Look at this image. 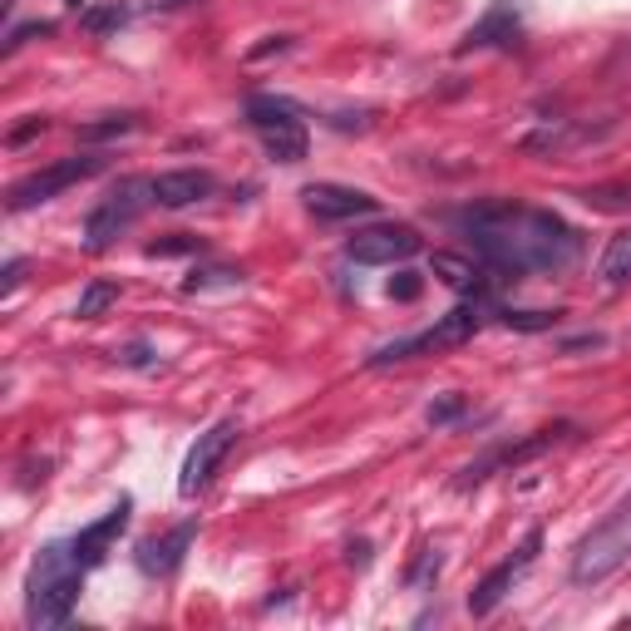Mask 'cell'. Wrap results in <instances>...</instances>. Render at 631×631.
Wrapping results in <instances>:
<instances>
[{
    "mask_svg": "<svg viewBox=\"0 0 631 631\" xmlns=\"http://www.w3.org/2000/svg\"><path fill=\"white\" fill-rule=\"evenodd\" d=\"M479 257L499 282H519L528 272H568L582 257V233L548 208L523 203H484L464 217Z\"/></svg>",
    "mask_w": 631,
    "mask_h": 631,
    "instance_id": "6da1fadb",
    "label": "cell"
},
{
    "mask_svg": "<svg viewBox=\"0 0 631 631\" xmlns=\"http://www.w3.org/2000/svg\"><path fill=\"white\" fill-rule=\"evenodd\" d=\"M79 588H85V568L75 562L70 543H50L30 568V592H26V622L50 631L65 627L79 602Z\"/></svg>",
    "mask_w": 631,
    "mask_h": 631,
    "instance_id": "7a4b0ae2",
    "label": "cell"
},
{
    "mask_svg": "<svg viewBox=\"0 0 631 631\" xmlns=\"http://www.w3.org/2000/svg\"><path fill=\"white\" fill-rule=\"evenodd\" d=\"M627 562H631V493L578 543V553H572V582L578 588H597V582L617 578Z\"/></svg>",
    "mask_w": 631,
    "mask_h": 631,
    "instance_id": "3957f363",
    "label": "cell"
},
{
    "mask_svg": "<svg viewBox=\"0 0 631 631\" xmlns=\"http://www.w3.org/2000/svg\"><path fill=\"white\" fill-rule=\"evenodd\" d=\"M247 124L257 129L262 148H267L277 164H302L306 148H312L302 114H296V105H286V99L252 95V99H247Z\"/></svg>",
    "mask_w": 631,
    "mask_h": 631,
    "instance_id": "277c9868",
    "label": "cell"
},
{
    "mask_svg": "<svg viewBox=\"0 0 631 631\" xmlns=\"http://www.w3.org/2000/svg\"><path fill=\"white\" fill-rule=\"evenodd\" d=\"M479 326H484V306L464 302V306H454V312H444L430 331H420V336L381 346L365 365H395V361H410V355H424V351H454V346H464V341H474Z\"/></svg>",
    "mask_w": 631,
    "mask_h": 631,
    "instance_id": "5b68a950",
    "label": "cell"
},
{
    "mask_svg": "<svg viewBox=\"0 0 631 631\" xmlns=\"http://www.w3.org/2000/svg\"><path fill=\"white\" fill-rule=\"evenodd\" d=\"M148 203H154V183L148 178H124L119 188H114L109 198L85 217V247L89 252H109L134 223H139V213L148 208Z\"/></svg>",
    "mask_w": 631,
    "mask_h": 631,
    "instance_id": "8992f818",
    "label": "cell"
},
{
    "mask_svg": "<svg viewBox=\"0 0 631 631\" xmlns=\"http://www.w3.org/2000/svg\"><path fill=\"white\" fill-rule=\"evenodd\" d=\"M99 168H105V158L99 154H75V158H60V164L40 168V174L20 178L16 188H10V213H26V208H40V203L60 198L65 188H75V183L95 178Z\"/></svg>",
    "mask_w": 631,
    "mask_h": 631,
    "instance_id": "52a82bcc",
    "label": "cell"
},
{
    "mask_svg": "<svg viewBox=\"0 0 631 631\" xmlns=\"http://www.w3.org/2000/svg\"><path fill=\"white\" fill-rule=\"evenodd\" d=\"M237 434H243V424H237V420H217L213 430L198 434V444H193L188 459H183V469H178V493H183V499H198V493L213 484L217 464H223L227 450L237 444Z\"/></svg>",
    "mask_w": 631,
    "mask_h": 631,
    "instance_id": "ba28073f",
    "label": "cell"
},
{
    "mask_svg": "<svg viewBox=\"0 0 631 631\" xmlns=\"http://www.w3.org/2000/svg\"><path fill=\"white\" fill-rule=\"evenodd\" d=\"M424 243L415 227L405 223H381V227H365V233H355L346 243V257L361 262V267H395V262L415 257Z\"/></svg>",
    "mask_w": 631,
    "mask_h": 631,
    "instance_id": "9c48e42d",
    "label": "cell"
},
{
    "mask_svg": "<svg viewBox=\"0 0 631 631\" xmlns=\"http://www.w3.org/2000/svg\"><path fill=\"white\" fill-rule=\"evenodd\" d=\"M562 434H572V424H553V430H538L533 440H523V444H503V450H493V454L479 459V464H469L464 474H459V484H454V489H464V493H469V489L484 484L489 474H499V469H523L528 459H538V454L553 450Z\"/></svg>",
    "mask_w": 631,
    "mask_h": 631,
    "instance_id": "30bf717a",
    "label": "cell"
},
{
    "mask_svg": "<svg viewBox=\"0 0 631 631\" xmlns=\"http://www.w3.org/2000/svg\"><path fill=\"white\" fill-rule=\"evenodd\" d=\"M538 548H543V533H538V528H533V533H528V538H523V548H519V553H513V558H503V562H499V568H493V572H489V578H484V582H479V588H474V592H469V612H474V617H489V612H493V607H499V602H503V597H509V592H513V582H519V578H523V572H528V568H533V558H538Z\"/></svg>",
    "mask_w": 631,
    "mask_h": 631,
    "instance_id": "8fae6325",
    "label": "cell"
},
{
    "mask_svg": "<svg viewBox=\"0 0 631 631\" xmlns=\"http://www.w3.org/2000/svg\"><path fill=\"white\" fill-rule=\"evenodd\" d=\"M306 213H316L321 223H351V217H371L381 203L361 188H346V183H306L302 188Z\"/></svg>",
    "mask_w": 631,
    "mask_h": 631,
    "instance_id": "7c38bea8",
    "label": "cell"
},
{
    "mask_svg": "<svg viewBox=\"0 0 631 631\" xmlns=\"http://www.w3.org/2000/svg\"><path fill=\"white\" fill-rule=\"evenodd\" d=\"M129 513H134V503H129V499H119V503H114V509H109L99 523H89L85 533H75V538H70V548H75V562H79V568L89 572V568H99V562H105L109 543L124 533V528H129Z\"/></svg>",
    "mask_w": 631,
    "mask_h": 631,
    "instance_id": "4fadbf2b",
    "label": "cell"
},
{
    "mask_svg": "<svg viewBox=\"0 0 631 631\" xmlns=\"http://www.w3.org/2000/svg\"><path fill=\"white\" fill-rule=\"evenodd\" d=\"M154 203L158 208H193V203H203L213 193V174H203V168H168V174H154Z\"/></svg>",
    "mask_w": 631,
    "mask_h": 631,
    "instance_id": "5bb4252c",
    "label": "cell"
},
{
    "mask_svg": "<svg viewBox=\"0 0 631 631\" xmlns=\"http://www.w3.org/2000/svg\"><path fill=\"white\" fill-rule=\"evenodd\" d=\"M193 533H198V523H183L168 538H148V543H139V568L148 578H174L183 553H188V543H193Z\"/></svg>",
    "mask_w": 631,
    "mask_h": 631,
    "instance_id": "9a60e30c",
    "label": "cell"
},
{
    "mask_svg": "<svg viewBox=\"0 0 631 631\" xmlns=\"http://www.w3.org/2000/svg\"><path fill=\"white\" fill-rule=\"evenodd\" d=\"M519 10H513V0H493V6L484 10V20H479L474 30H469L464 36V45H459V50H489V45H513L519 40Z\"/></svg>",
    "mask_w": 631,
    "mask_h": 631,
    "instance_id": "2e32d148",
    "label": "cell"
},
{
    "mask_svg": "<svg viewBox=\"0 0 631 631\" xmlns=\"http://www.w3.org/2000/svg\"><path fill=\"white\" fill-rule=\"evenodd\" d=\"M434 272H440L450 286H459V292H484V272L474 267V262H464V257H454V252H434Z\"/></svg>",
    "mask_w": 631,
    "mask_h": 631,
    "instance_id": "e0dca14e",
    "label": "cell"
},
{
    "mask_svg": "<svg viewBox=\"0 0 631 631\" xmlns=\"http://www.w3.org/2000/svg\"><path fill=\"white\" fill-rule=\"evenodd\" d=\"M597 277H602L607 286L631 282V233H622V237H612V243H607L602 262H597Z\"/></svg>",
    "mask_w": 631,
    "mask_h": 631,
    "instance_id": "ac0fdd59",
    "label": "cell"
},
{
    "mask_svg": "<svg viewBox=\"0 0 631 631\" xmlns=\"http://www.w3.org/2000/svg\"><path fill=\"white\" fill-rule=\"evenodd\" d=\"M119 302V282H109V277H95L79 292V302H75V316L79 321H95V316H105L109 306Z\"/></svg>",
    "mask_w": 631,
    "mask_h": 631,
    "instance_id": "d6986e66",
    "label": "cell"
},
{
    "mask_svg": "<svg viewBox=\"0 0 631 631\" xmlns=\"http://www.w3.org/2000/svg\"><path fill=\"white\" fill-rule=\"evenodd\" d=\"M139 129V119L134 114H109V119L99 124H79V144H109V139H124V134Z\"/></svg>",
    "mask_w": 631,
    "mask_h": 631,
    "instance_id": "ffe728a7",
    "label": "cell"
},
{
    "mask_svg": "<svg viewBox=\"0 0 631 631\" xmlns=\"http://www.w3.org/2000/svg\"><path fill=\"white\" fill-rule=\"evenodd\" d=\"M124 20H129V10H124V6H99V10H85L79 26H85L89 36H109V30H119Z\"/></svg>",
    "mask_w": 631,
    "mask_h": 631,
    "instance_id": "44dd1931",
    "label": "cell"
},
{
    "mask_svg": "<svg viewBox=\"0 0 631 631\" xmlns=\"http://www.w3.org/2000/svg\"><path fill=\"white\" fill-rule=\"evenodd\" d=\"M464 410H469V395L450 390V395H440L430 410H424V420H430V424H454V420H464Z\"/></svg>",
    "mask_w": 631,
    "mask_h": 631,
    "instance_id": "7402d4cb",
    "label": "cell"
},
{
    "mask_svg": "<svg viewBox=\"0 0 631 631\" xmlns=\"http://www.w3.org/2000/svg\"><path fill=\"white\" fill-rule=\"evenodd\" d=\"M237 282H243L237 267H208V272H193V277L183 282V292H208V286H237Z\"/></svg>",
    "mask_w": 631,
    "mask_h": 631,
    "instance_id": "603a6c76",
    "label": "cell"
},
{
    "mask_svg": "<svg viewBox=\"0 0 631 631\" xmlns=\"http://www.w3.org/2000/svg\"><path fill=\"white\" fill-rule=\"evenodd\" d=\"M558 316L562 312H499V321L503 326H513V331H553Z\"/></svg>",
    "mask_w": 631,
    "mask_h": 631,
    "instance_id": "cb8c5ba5",
    "label": "cell"
},
{
    "mask_svg": "<svg viewBox=\"0 0 631 631\" xmlns=\"http://www.w3.org/2000/svg\"><path fill=\"white\" fill-rule=\"evenodd\" d=\"M183 252H203V243L198 237H188V233L168 237V243H148V257H183Z\"/></svg>",
    "mask_w": 631,
    "mask_h": 631,
    "instance_id": "d4e9b609",
    "label": "cell"
},
{
    "mask_svg": "<svg viewBox=\"0 0 631 631\" xmlns=\"http://www.w3.org/2000/svg\"><path fill=\"white\" fill-rule=\"evenodd\" d=\"M119 361H124V365H134V371H154V365H158V351L148 346V341H134V346H124V351H119Z\"/></svg>",
    "mask_w": 631,
    "mask_h": 631,
    "instance_id": "484cf974",
    "label": "cell"
},
{
    "mask_svg": "<svg viewBox=\"0 0 631 631\" xmlns=\"http://www.w3.org/2000/svg\"><path fill=\"white\" fill-rule=\"evenodd\" d=\"M440 548H424V553H420V562H415V572H410V588H424V582H430V578H440Z\"/></svg>",
    "mask_w": 631,
    "mask_h": 631,
    "instance_id": "4316f807",
    "label": "cell"
},
{
    "mask_svg": "<svg viewBox=\"0 0 631 631\" xmlns=\"http://www.w3.org/2000/svg\"><path fill=\"white\" fill-rule=\"evenodd\" d=\"M50 20H30V26H16V30H10V36H6V55H16L20 50V45H26V40H36V36H50Z\"/></svg>",
    "mask_w": 631,
    "mask_h": 631,
    "instance_id": "83f0119b",
    "label": "cell"
},
{
    "mask_svg": "<svg viewBox=\"0 0 631 631\" xmlns=\"http://www.w3.org/2000/svg\"><path fill=\"white\" fill-rule=\"evenodd\" d=\"M420 292H424V277H420V272H400V277L390 282V296H395V302H415Z\"/></svg>",
    "mask_w": 631,
    "mask_h": 631,
    "instance_id": "f1b7e54d",
    "label": "cell"
},
{
    "mask_svg": "<svg viewBox=\"0 0 631 631\" xmlns=\"http://www.w3.org/2000/svg\"><path fill=\"white\" fill-rule=\"evenodd\" d=\"M20 277H26V262H20V257H10V262H6V277H0V286H6V292H16Z\"/></svg>",
    "mask_w": 631,
    "mask_h": 631,
    "instance_id": "f546056e",
    "label": "cell"
},
{
    "mask_svg": "<svg viewBox=\"0 0 631 631\" xmlns=\"http://www.w3.org/2000/svg\"><path fill=\"white\" fill-rule=\"evenodd\" d=\"M36 134H45V119H30V124H20V129L10 134V144H26V139H36Z\"/></svg>",
    "mask_w": 631,
    "mask_h": 631,
    "instance_id": "4dcf8cb0",
    "label": "cell"
},
{
    "mask_svg": "<svg viewBox=\"0 0 631 631\" xmlns=\"http://www.w3.org/2000/svg\"><path fill=\"white\" fill-rule=\"evenodd\" d=\"M346 553H351V568H365V562H371V543L361 538V543H351Z\"/></svg>",
    "mask_w": 631,
    "mask_h": 631,
    "instance_id": "1f68e13d",
    "label": "cell"
},
{
    "mask_svg": "<svg viewBox=\"0 0 631 631\" xmlns=\"http://www.w3.org/2000/svg\"><path fill=\"white\" fill-rule=\"evenodd\" d=\"M286 45H292V36H272L267 45H257V50H252V60H262V55H272V50H286Z\"/></svg>",
    "mask_w": 631,
    "mask_h": 631,
    "instance_id": "d6a6232c",
    "label": "cell"
},
{
    "mask_svg": "<svg viewBox=\"0 0 631 631\" xmlns=\"http://www.w3.org/2000/svg\"><path fill=\"white\" fill-rule=\"evenodd\" d=\"M154 6H158V10H174V6H183V0H154Z\"/></svg>",
    "mask_w": 631,
    "mask_h": 631,
    "instance_id": "836d02e7",
    "label": "cell"
},
{
    "mask_svg": "<svg viewBox=\"0 0 631 631\" xmlns=\"http://www.w3.org/2000/svg\"><path fill=\"white\" fill-rule=\"evenodd\" d=\"M65 6H79V0H65Z\"/></svg>",
    "mask_w": 631,
    "mask_h": 631,
    "instance_id": "e575fe53",
    "label": "cell"
}]
</instances>
